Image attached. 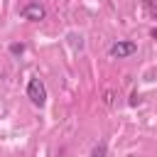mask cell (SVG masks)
Returning <instances> with one entry per match:
<instances>
[{"label": "cell", "mask_w": 157, "mask_h": 157, "mask_svg": "<svg viewBox=\"0 0 157 157\" xmlns=\"http://www.w3.org/2000/svg\"><path fill=\"white\" fill-rule=\"evenodd\" d=\"M27 98H29L37 108H42V105L47 103V88H44V83H42L39 78H29V83H27Z\"/></svg>", "instance_id": "obj_1"}, {"label": "cell", "mask_w": 157, "mask_h": 157, "mask_svg": "<svg viewBox=\"0 0 157 157\" xmlns=\"http://www.w3.org/2000/svg\"><path fill=\"white\" fill-rule=\"evenodd\" d=\"M135 52H137V44H135V42H115V44L110 47V56H115V59L132 56Z\"/></svg>", "instance_id": "obj_2"}, {"label": "cell", "mask_w": 157, "mask_h": 157, "mask_svg": "<svg viewBox=\"0 0 157 157\" xmlns=\"http://www.w3.org/2000/svg\"><path fill=\"white\" fill-rule=\"evenodd\" d=\"M20 15L25 17V20H32V22H39V20H44V7L39 5V2H29V5H25L22 10H20Z\"/></svg>", "instance_id": "obj_3"}, {"label": "cell", "mask_w": 157, "mask_h": 157, "mask_svg": "<svg viewBox=\"0 0 157 157\" xmlns=\"http://www.w3.org/2000/svg\"><path fill=\"white\" fill-rule=\"evenodd\" d=\"M91 157H105V145L101 142V145H96L93 147V152H91Z\"/></svg>", "instance_id": "obj_4"}, {"label": "cell", "mask_w": 157, "mask_h": 157, "mask_svg": "<svg viewBox=\"0 0 157 157\" xmlns=\"http://www.w3.org/2000/svg\"><path fill=\"white\" fill-rule=\"evenodd\" d=\"M10 52H12V54H22V52H25V47H22V44H12V47H10Z\"/></svg>", "instance_id": "obj_5"}, {"label": "cell", "mask_w": 157, "mask_h": 157, "mask_svg": "<svg viewBox=\"0 0 157 157\" xmlns=\"http://www.w3.org/2000/svg\"><path fill=\"white\" fill-rule=\"evenodd\" d=\"M103 101H105V105H110L113 103V91H105V98Z\"/></svg>", "instance_id": "obj_6"}]
</instances>
